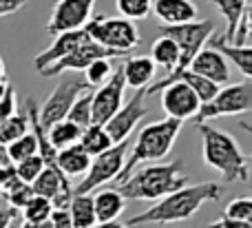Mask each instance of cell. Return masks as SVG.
<instances>
[{"mask_svg": "<svg viewBox=\"0 0 252 228\" xmlns=\"http://www.w3.org/2000/svg\"><path fill=\"white\" fill-rule=\"evenodd\" d=\"M221 195L223 186L217 182H201L195 186H184V189L161 197L159 202L153 204L144 213L133 215L128 220V228L142 224H175V222L190 220L204 204L217 202Z\"/></svg>", "mask_w": 252, "mask_h": 228, "instance_id": "1", "label": "cell"}, {"mask_svg": "<svg viewBox=\"0 0 252 228\" xmlns=\"http://www.w3.org/2000/svg\"><path fill=\"white\" fill-rule=\"evenodd\" d=\"M184 160H173L166 164H153L133 171L118 184V193L124 199L135 202H159L161 197L188 186V175L182 173Z\"/></svg>", "mask_w": 252, "mask_h": 228, "instance_id": "2", "label": "cell"}, {"mask_svg": "<svg viewBox=\"0 0 252 228\" xmlns=\"http://www.w3.org/2000/svg\"><path fill=\"white\" fill-rule=\"evenodd\" d=\"M201 135V158L206 166L217 171L226 184L250 180V160L241 151L239 142L230 133L213 127V124H197Z\"/></svg>", "mask_w": 252, "mask_h": 228, "instance_id": "3", "label": "cell"}, {"mask_svg": "<svg viewBox=\"0 0 252 228\" xmlns=\"http://www.w3.org/2000/svg\"><path fill=\"white\" fill-rule=\"evenodd\" d=\"M179 131H182V122L170 120V118H164V120H157V122H153V124H146V127L137 133V140H135L133 149H130V155H126L122 173L118 175L115 182L120 184L122 180H126L139 164L164 160L166 155L170 153V149H173Z\"/></svg>", "mask_w": 252, "mask_h": 228, "instance_id": "4", "label": "cell"}, {"mask_svg": "<svg viewBox=\"0 0 252 228\" xmlns=\"http://www.w3.org/2000/svg\"><path fill=\"white\" fill-rule=\"evenodd\" d=\"M213 33H215V22L213 20H195V22H190V25L161 27V35L170 38L179 47V65L170 75H164L161 80H155L148 89H144L146 98L153 96V93H159L164 87L173 84V80L177 78L182 71H186L188 65L192 62V58L206 47V42H208V38Z\"/></svg>", "mask_w": 252, "mask_h": 228, "instance_id": "5", "label": "cell"}, {"mask_svg": "<svg viewBox=\"0 0 252 228\" xmlns=\"http://www.w3.org/2000/svg\"><path fill=\"white\" fill-rule=\"evenodd\" d=\"M84 31L100 47L124 53V56H128V51H133L139 44V29L135 27V22L120 16H93L84 25Z\"/></svg>", "mask_w": 252, "mask_h": 228, "instance_id": "6", "label": "cell"}, {"mask_svg": "<svg viewBox=\"0 0 252 228\" xmlns=\"http://www.w3.org/2000/svg\"><path fill=\"white\" fill-rule=\"evenodd\" d=\"M252 106V84L250 80L237 84H226L217 91V96L210 102L199 106L197 115L192 118L195 124H208L215 118H226V115L248 113Z\"/></svg>", "mask_w": 252, "mask_h": 228, "instance_id": "7", "label": "cell"}, {"mask_svg": "<svg viewBox=\"0 0 252 228\" xmlns=\"http://www.w3.org/2000/svg\"><path fill=\"white\" fill-rule=\"evenodd\" d=\"M126 155H128V140L120 142V144H113L109 151L95 155V158L91 160L89 171L84 173L82 182L73 189V195H89V193H93L97 186L118 180V175L122 173Z\"/></svg>", "mask_w": 252, "mask_h": 228, "instance_id": "8", "label": "cell"}, {"mask_svg": "<svg viewBox=\"0 0 252 228\" xmlns=\"http://www.w3.org/2000/svg\"><path fill=\"white\" fill-rule=\"evenodd\" d=\"M89 84L84 80L78 78H62L58 82V87L49 93V98L42 102V106L38 109V120L42 124V129H51L56 122L66 120V113L73 106V102L82 96L84 91H89Z\"/></svg>", "mask_w": 252, "mask_h": 228, "instance_id": "9", "label": "cell"}, {"mask_svg": "<svg viewBox=\"0 0 252 228\" xmlns=\"http://www.w3.org/2000/svg\"><path fill=\"white\" fill-rule=\"evenodd\" d=\"M93 9L95 0H58L49 16L47 33L56 38L60 33L84 29V25L93 18Z\"/></svg>", "mask_w": 252, "mask_h": 228, "instance_id": "10", "label": "cell"}, {"mask_svg": "<svg viewBox=\"0 0 252 228\" xmlns=\"http://www.w3.org/2000/svg\"><path fill=\"white\" fill-rule=\"evenodd\" d=\"M124 91L126 84L122 78V69H113L111 78L102 84L97 91H93V104H91V124L104 127L111 118L120 111L124 104Z\"/></svg>", "mask_w": 252, "mask_h": 228, "instance_id": "11", "label": "cell"}, {"mask_svg": "<svg viewBox=\"0 0 252 228\" xmlns=\"http://www.w3.org/2000/svg\"><path fill=\"white\" fill-rule=\"evenodd\" d=\"M118 58H128V56L118 53V51H111V49H104L97 42L89 40L87 44L78 47L66 58H62V60L53 62L51 66L42 69L40 75H44V78H56V75H62V73H66V71H84L91 62H95V60H118Z\"/></svg>", "mask_w": 252, "mask_h": 228, "instance_id": "12", "label": "cell"}, {"mask_svg": "<svg viewBox=\"0 0 252 228\" xmlns=\"http://www.w3.org/2000/svg\"><path fill=\"white\" fill-rule=\"evenodd\" d=\"M144 98H146V93H144V89H142V91L135 93L128 102H124L118 113L104 124V131H106V135L111 137L113 144H120V142L128 140V135L135 131V127L142 122V118L148 115V106L144 104Z\"/></svg>", "mask_w": 252, "mask_h": 228, "instance_id": "13", "label": "cell"}, {"mask_svg": "<svg viewBox=\"0 0 252 228\" xmlns=\"http://www.w3.org/2000/svg\"><path fill=\"white\" fill-rule=\"evenodd\" d=\"M161 109H164L166 118L184 122V120H190L197 115L201 102L197 100V96L186 87L184 82H173L168 87L161 89Z\"/></svg>", "mask_w": 252, "mask_h": 228, "instance_id": "14", "label": "cell"}, {"mask_svg": "<svg viewBox=\"0 0 252 228\" xmlns=\"http://www.w3.org/2000/svg\"><path fill=\"white\" fill-rule=\"evenodd\" d=\"M89 33L84 29H78V31H69V33H60L56 35V40H53L51 44H49L47 49H44L42 53H38V56L33 58V69L42 71L47 69V66H51L53 62L62 60V58H66L69 53H73L78 47H82V44L89 42Z\"/></svg>", "mask_w": 252, "mask_h": 228, "instance_id": "15", "label": "cell"}, {"mask_svg": "<svg viewBox=\"0 0 252 228\" xmlns=\"http://www.w3.org/2000/svg\"><path fill=\"white\" fill-rule=\"evenodd\" d=\"M188 71L210 80V82L217 84L219 89L226 87V84L230 82V66H228V62L210 47H204L195 58H192V62L188 65Z\"/></svg>", "mask_w": 252, "mask_h": 228, "instance_id": "16", "label": "cell"}, {"mask_svg": "<svg viewBox=\"0 0 252 228\" xmlns=\"http://www.w3.org/2000/svg\"><path fill=\"white\" fill-rule=\"evenodd\" d=\"M151 13L166 27L190 25L197 20V4L192 0H153Z\"/></svg>", "mask_w": 252, "mask_h": 228, "instance_id": "17", "label": "cell"}, {"mask_svg": "<svg viewBox=\"0 0 252 228\" xmlns=\"http://www.w3.org/2000/svg\"><path fill=\"white\" fill-rule=\"evenodd\" d=\"M122 69V78L126 87H133L137 91L142 89H148L153 82H155V71L157 66L153 65V60L148 56H130L124 58V65L120 66Z\"/></svg>", "mask_w": 252, "mask_h": 228, "instance_id": "18", "label": "cell"}, {"mask_svg": "<svg viewBox=\"0 0 252 228\" xmlns=\"http://www.w3.org/2000/svg\"><path fill=\"white\" fill-rule=\"evenodd\" d=\"M206 47L215 49L226 62H232V65L241 71V75H244L246 80H250V75H252V51H250V47H235V44L226 42L223 35H215V33L208 38Z\"/></svg>", "mask_w": 252, "mask_h": 228, "instance_id": "19", "label": "cell"}, {"mask_svg": "<svg viewBox=\"0 0 252 228\" xmlns=\"http://www.w3.org/2000/svg\"><path fill=\"white\" fill-rule=\"evenodd\" d=\"M93 197V213H95V224H111L118 222V217L122 215L126 199L118 193L115 189H104L100 193L91 195Z\"/></svg>", "mask_w": 252, "mask_h": 228, "instance_id": "20", "label": "cell"}, {"mask_svg": "<svg viewBox=\"0 0 252 228\" xmlns=\"http://www.w3.org/2000/svg\"><path fill=\"white\" fill-rule=\"evenodd\" d=\"M56 164H58V168H60L62 175L71 180V177L84 175V173L89 171V166H91V158L80 149V144H75V146H69V149H64V151H58Z\"/></svg>", "mask_w": 252, "mask_h": 228, "instance_id": "21", "label": "cell"}, {"mask_svg": "<svg viewBox=\"0 0 252 228\" xmlns=\"http://www.w3.org/2000/svg\"><path fill=\"white\" fill-rule=\"evenodd\" d=\"M155 66H161L166 71V75H170L179 65V47L166 35H159L155 42L151 44V56Z\"/></svg>", "mask_w": 252, "mask_h": 228, "instance_id": "22", "label": "cell"}, {"mask_svg": "<svg viewBox=\"0 0 252 228\" xmlns=\"http://www.w3.org/2000/svg\"><path fill=\"white\" fill-rule=\"evenodd\" d=\"M219 7V11L226 18V31H223V40L226 42H232V35H235L237 27H239V20L248 9H252V2L248 0H210Z\"/></svg>", "mask_w": 252, "mask_h": 228, "instance_id": "23", "label": "cell"}, {"mask_svg": "<svg viewBox=\"0 0 252 228\" xmlns=\"http://www.w3.org/2000/svg\"><path fill=\"white\" fill-rule=\"evenodd\" d=\"M80 135H82V129L75 127L69 120L56 122L51 129H47V140L56 151H64L69 146H75L80 142Z\"/></svg>", "mask_w": 252, "mask_h": 228, "instance_id": "24", "label": "cell"}, {"mask_svg": "<svg viewBox=\"0 0 252 228\" xmlns=\"http://www.w3.org/2000/svg\"><path fill=\"white\" fill-rule=\"evenodd\" d=\"M80 149L84 151V153L89 155V158H95V155L104 153V151H109L111 146H113V142H111V137L106 135L104 127H97V124H91V127H87L82 131V135H80Z\"/></svg>", "mask_w": 252, "mask_h": 228, "instance_id": "25", "label": "cell"}, {"mask_svg": "<svg viewBox=\"0 0 252 228\" xmlns=\"http://www.w3.org/2000/svg\"><path fill=\"white\" fill-rule=\"evenodd\" d=\"M69 215L73 228H93L95 224V213H93V197L91 195H73L69 204Z\"/></svg>", "mask_w": 252, "mask_h": 228, "instance_id": "26", "label": "cell"}, {"mask_svg": "<svg viewBox=\"0 0 252 228\" xmlns=\"http://www.w3.org/2000/svg\"><path fill=\"white\" fill-rule=\"evenodd\" d=\"M184 82L188 89H190L192 93L197 96V100L201 102V104H206V102H210L215 96H217V91H219V87L217 84H213L210 80H206V78H201V75H195V73H190V71H182V73L177 75V78L173 80V82Z\"/></svg>", "mask_w": 252, "mask_h": 228, "instance_id": "27", "label": "cell"}, {"mask_svg": "<svg viewBox=\"0 0 252 228\" xmlns=\"http://www.w3.org/2000/svg\"><path fill=\"white\" fill-rule=\"evenodd\" d=\"M29 118L27 113H13L0 124V146H9L11 142L20 140L25 133H29Z\"/></svg>", "mask_w": 252, "mask_h": 228, "instance_id": "28", "label": "cell"}, {"mask_svg": "<svg viewBox=\"0 0 252 228\" xmlns=\"http://www.w3.org/2000/svg\"><path fill=\"white\" fill-rule=\"evenodd\" d=\"M91 104H93V89H89V91H84L82 96L73 102V106H71L69 113H66V120L84 131L87 127H91Z\"/></svg>", "mask_w": 252, "mask_h": 228, "instance_id": "29", "label": "cell"}, {"mask_svg": "<svg viewBox=\"0 0 252 228\" xmlns=\"http://www.w3.org/2000/svg\"><path fill=\"white\" fill-rule=\"evenodd\" d=\"M115 7L120 11V18L135 22V20H144V18L151 16L153 0H115Z\"/></svg>", "mask_w": 252, "mask_h": 228, "instance_id": "30", "label": "cell"}, {"mask_svg": "<svg viewBox=\"0 0 252 228\" xmlns=\"http://www.w3.org/2000/svg\"><path fill=\"white\" fill-rule=\"evenodd\" d=\"M7 155H9V160H11V164L22 162V160L31 158V155H38V144H35L33 133L29 131V133H25L20 140L11 142V144L7 146Z\"/></svg>", "mask_w": 252, "mask_h": 228, "instance_id": "31", "label": "cell"}, {"mask_svg": "<svg viewBox=\"0 0 252 228\" xmlns=\"http://www.w3.org/2000/svg\"><path fill=\"white\" fill-rule=\"evenodd\" d=\"M51 213H53L51 202L33 195V197L25 204V208H22V222H47L49 217H51Z\"/></svg>", "mask_w": 252, "mask_h": 228, "instance_id": "32", "label": "cell"}, {"mask_svg": "<svg viewBox=\"0 0 252 228\" xmlns=\"http://www.w3.org/2000/svg\"><path fill=\"white\" fill-rule=\"evenodd\" d=\"M111 73H113V60H95L84 69V82L91 89L95 87V84L102 87V84L111 78Z\"/></svg>", "mask_w": 252, "mask_h": 228, "instance_id": "33", "label": "cell"}, {"mask_svg": "<svg viewBox=\"0 0 252 228\" xmlns=\"http://www.w3.org/2000/svg\"><path fill=\"white\" fill-rule=\"evenodd\" d=\"M44 168V162L40 160V155H31V158L22 160V162L13 164V171H16V177L25 184H31L35 177L40 175V171Z\"/></svg>", "mask_w": 252, "mask_h": 228, "instance_id": "34", "label": "cell"}, {"mask_svg": "<svg viewBox=\"0 0 252 228\" xmlns=\"http://www.w3.org/2000/svg\"><path fill=\"white\" fill-rule=\"evenodd\" d=\"M223 217L235 222H246V224H252V199L250 197H237L232 199L230 204L223 211Z\"/></svg>", "mask_w": 252, "mask_h": 228, "instance_id": "35", "label": "cell"}, {"mask_svg": "<svg viewBox=\"0 0 252 228\" xmlns=\"http://www.w3.org/2000/svg\"><path fill=\"white\" fill-rule=\"evenodd\" d=\"M31 197H33V191H31V186L25 184V182H16V184L4 193V199L9 202V208H13V211H22L25 204L29 202Z\"/></svg>", "mask_w": 252, "mask_h": 228, "instance_id": "36", "label": "cell"}, {"mask_svg": "<svg viewBox=\"0 0 252 228\" xmlns=\"http://www.w3.org/2000/svg\"><path fill=\"white\" fill-rule=\"evenodd\" d=\"M16 109H18L16 89H13V87H7V93H4V98L0 100V124H2L7 118H11L13 113H18Z\"/></svg>", "mask_w": 252, "mask_h": 228, "instance_id": "37", "label": "cell"}, {"mask_svg": "<svg viewBox=\"0 0 252 228\" xmlns=\"http://www.w3.org/2000/svg\"><path fill=\"white\" fill-rule=\"evenodd\" d=\"M49 222H51L53 228H73V224H71L69 211H60V208H53V213H51V217H49Z\"/></svg>", "mask_w": 252, "mask_h": 228, "instance_id": "38", "label": "cell"}, {"mask_svg": "<svg viewBox=\"0 0 252 228\" xmlns=\"http://www.w3.org/2000/svg\"><path fill=\"white\" fill-rule=\"evenodd\" d=\"M27 2H29V0H0V18L16 13L18 9H22Z\"/></svg>", "mask_w": 252, "mask_h": 228, "instance_id": "39", "label": "cell"}, {"mask_svg": "<svg viewBox=\"0 0 252 228\" xmlns=\"http://www.w3.org/2000/svg\"><path fill=\"white\" fill-rule=\"evenodd\" d=\"M206 228H252V224H246V222H235V220H228V217H221V220L213 222Z\"/></svg>", "mask_w": 252, "mask_h": 228, "instance_id": "40", "label": "cell"}, {"mask_svg": "<svg viewBox=\"0 0 252 228\" xmlns=\"http://www.w3.org/2000/svg\"><path fill=\"white\" fill-rule=\"evenodd\" d=\"M18 217V211L9 206H0V228H11V222Z\"/></svg>", "mask_w": 252, "mask_h": 228, "instance_id": "41", "label": "cell"}, {"mask_svg": "<svg viewBox=\"0 0 252 228\" xmlns=\"http://www.w3.org/2000/svg\"><path fill=\"white\" fill-rule=\"evenodd\" d=\"M18 228H53V226H51V222L47 220V222H22Z\"/></svg>", "mask_w": 252, "mask_h": 228, "instance_id": "42", "label": "cell"}, {"mask_svg": "<svg viewBox=\"0 0 252 228\" xmlns=\"http://www.w3.org/2000/svg\"><path fill=\"white\" fill-rule=\"evenodd\" d=\"M0 166H13L7 155V146H0Z\"/></svg>", "mask_w": 252, "mask_h": 228, "instance_id": "43", "label": "cell"}, {"mask_svg": "<svg viewBox=\"0 0 252 228\" xmlns=\"http://www.w3.org/2000/svg\"><path fill=\"white\" fill-rule=\"evenodd\" d=\"M93 228H128L126 224H120V222H111V224H97Z\"/></svg>", "mask_w": 252, "mask_h": 228, "instance_id": "44", "label": "cell"}, {"mask_svg": "<svg viewBox=\"0 0 252 228\" xmlns=\"http://www.w3.org/2000/svg\"><path fill=\"white\" fill-rule=\"evenodd\" d=\"M0 82H7V69H4V60L0 58Z\"/></svg>", "mask_w": 252, "mask_h": 228, "instance_id": "45", "label": "cell"}, {"mask_svg": "<svg viewBox=\"0 0 252 228\" xmlns=\"http://www.w3.org/2000/svg\"><path fill=\"white\" fill-rule=\"evenodd\" d=\"M7 87H9L7 82H0V100H2V98H4V93H7Z\"/></svg>", "mask_w": 252, "mask_h": 228, "instance_id": "46", "label": "cell"}]
</instances>
